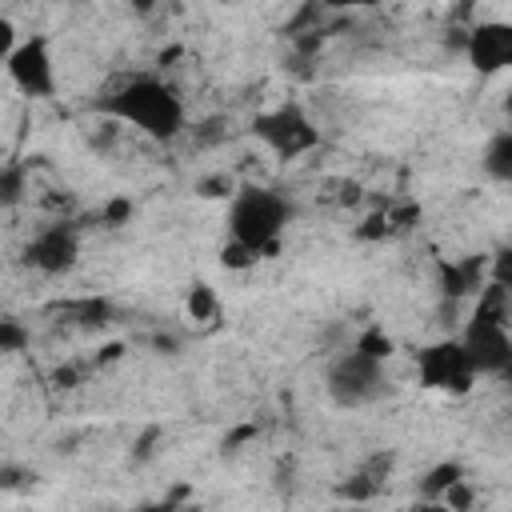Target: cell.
<instances>
[{
  "label": "cell",
  "mask_w": 512,
  "mask_h": 512,
  "mask_svg": "<svg viewBox=\"0 0 512 512\" xmlns=\"http://www.w3.org/2000/svg\"><path fill=\"white\" fill-rule=\"evenodd\" d=\"M100 112H108L116 124H132L136 132L168 144L184 132V100L176 96L172 84L156 76H132L116 92L100 100Z\"/></svg>",
  "instance_id": "6da1fadb"
},
{
  "label": "cell",
  "mask_w": 512,
  "mask_h": 512,
  "mask_svg": "<svg viewBox=\"0 0 512 512\" xmlns=\"http://www.w3.org/2000/svg\"><path fill=\"white\" fill-rule=\"evenodd\" d=\"M460 348L468 356V364L476 368V376H504L512 364V336H508V288L496 280L488 284V292L480 296Z\"/></svg>",
  "instance_id": "7a4b0ae2"
},
{
  "label": "cell",
  "mask_w": 512,
  "mask_h": 512,
  "mask_svg": "<svg viewBox=\"0 0 512 512\" xmlns=\"http://www.w3.org/2000/svg\"><path fill=\"white\" fill-rule=\"evenodd\" d=\"M292 220V204L276 188H236L228 196V240L252 248L256 256L276 252L284 224Z\"/></svg>",
  "instance_id": "3957f363"
},
{
  "label": "cell",
  "mask_w": 512,
  "mask_h": 512,
  "mask_svg": "<svg viewBox=\"0 0 512 512\" xmlns=\"http://www.w3.org/2000/svg\"><path fill=\"white\" fill-rule=\"evenodd\" d=\"M324 388H328V396H332L336 408H368V404H376L380 396H388L384 360H380V356H368V352H360V348H348V352H340V356L328 364Z\"/></svg>",
  "instance_id": "277c9868"
},
{
  "label": "cell",
  "mask_w": 512,
  "mask_h": 512,
  "mask_svg": "<svg viewBox=\"0 0 512 512\" xmlns=\"http://www.w3.org/2000/svg\"><path fill=\"white\" fill-rule=\"evenodd\" d=\"M416 376L424 388L432 392H448V396H468L472 384L480 380L476 368L468 364L460 340H436L428 348L416 352Z\"/></svg>",
  "instance_id": "5b68a950"
},
{
  "label": "cell",
  "mask_w": 512,
  "mask_h": 512,
  "mask_svg": "<svg viewBox=\"0 0 512 512\" xmlns=\"http://www.w3.org/2000/svg\"><path fill=\"white\" fill-rule=\"evenodd\" d=\"M252 132H256V140H264L284 160H292V156H300V152H308V148L320 144V128L296 104H280V108L260 112L252 120Z\"/></svg>",
  "instance_id": "8992f818"
},
{
  "label": "cell",
  "mask_w": 512,
  "mask_h": 512,
  "mask_svg": "<svg viewBox=\"0 0 512 512\" xmlns=\"http://www.w3.org/2000/svg\"><path fill=\"white\" fill-rule=\"evenodd\" d=\"M12 84L32 96V100H48L56 96V64H52V48L44 36H32V40H20L12 48V56L4 60Z\"/></svg>",
  "instance_id": "52a82bcc"
},
{
  "label": "cell",
  "mask_w": 512,
  "mask_h": 512,
  "mask_svg": "<svg viewBox=\"0 0 512 512\" xmlns=\"http://www.w3.org/2000/svg\"><path fill=\"white\" fill-rule=\"evenodd\" d=\"M76 256H80V236H76V228L64 224V220L40 228V232L24 244V264L36 268V272H44V276L68 272V268L76 264Z\"/></svg>",
  "instance_id": "ba28073f"
},
{
  "label": "cell",
  "mask_w": 512,
  "mask_h": 512,
  "mask_svg": "<svg viewBox=\"0 0 512 512\" xmlns=\"http://www.w3.org/2000/svg\"><path fill=\"white\" fill-rule=\"evenodd\" d=\"M464 56L480 76H496L512 64V24L504 20H480L468 40H464Z\"/></svg>",
  "instance_id": "9c48e42d"
},
{
  "label": "cell",
  "mask_w": 512,
  "mask_h": 512,
  "mask_svg": "<svg viewBox=\"0 0 512 512\" xmlns=\"http://www.w3.org/2000/svg\"><path fill=\"white\" fill-rule=\"evenodd\" d=\"M480 168H484V176L496 180V184H508V180H512V132H508V128H500V132L488 140Z\"/></svg>",
  "instance_id": "30bf717a"
},
{
  "label": "cell",
  "mask_w": 512,
  "mask_h": 512,
  "mask_svg": "<svg viewBox=\"0 0 512 512\" xmlns=\"http://www.w3.org/2000/svg\"><path fill=\"white\" fill-rule=\"evenodd\" d=\"M484 260H464V264H440V280H444V292L448 296H464L476 288V276H480Z\"/></svg>",
  "instance_id": "8fae6325"
},
{
  "label": "cell",
  "mask_w": 512,
  "mask_h": 512,
  "mask_svg": "<svg viewBox=\"0 0 512 512\" xmlns=\"http://www.w3.org/2000/svg\"><path fill=\"white\" fill-rule=\"evenodd\" d=\"M464 476V468L456 464V460H444V464H436L428 476H424V484H420V496L424 500H440V492L448 488V484H456Z\"/></svg>",
  "instance_id": "7c38bea8"
},
{
  "label": "cell",
  "mask_w": 512,
  "mask_h": 512,
  "mask_svg": "<svg viewBox=\"0 0 512 512\" xmlns=\"http://www.w3.org/2000/svg\"><path fill=\"white\" fill-rule=\"evenodd\" d=\"M236 192V180L228 172H212V176H200L196 180V196L200 200H228Z\"/></svg>",
  "instance_id": "4fadbf2b"
},
{
  "label": "cell",
  "mask_w": 512,
  "mask_h": 512,
  "mask_svg": "<svg viewBox=\"0 0 512 512\" xmlns=\"http://www.w3.org/2000/svg\"><path fill=\"white\" fill-rule=\"evenodd\" d=\"M188 316L192 320H212L216 316V292L208 284H192L188 288Z\"/></svg>",
  "instance_id": "5bb4252c"
},
{
  "label": "cell",
  "mask_w": 512,
  "mask_h": 512,
  "mask_svg": "<svg viewBox=\"0 0 512 512\" xmlns=\"http://www.w3.org/2000/svg\"><path fill=\"white\" fill-rule=\"evenodd\" d=\"M28 348V328L20 320H0V352H24Z\"/></svg>",
  "instance_id": "9a60e30c"
},
{
  "label": "cell",
  "mask_w": 512,
  "mask_h": 512,
  "mask_svg": "<svg viewBox=\"0 0 512 512\" xmlns=\"http://www.w3.org/2000/svg\"><path fill=\"white\" fill-rule=\"evenodd\" d=\"M352 348H360V352H368V356H380V360H388V356H392V340H388L380 328H368V332H360Z\"/></svg>",
  "instance_id": "2e32d148"
},
{
  "label": "cell",
  "mask_w": 512,
  "mask_h": 512,
  "mask_svg": "<svg viewBox=\"0 0 512 512\" xmlns=\"http://www.w3.org/2000/svg\"><path fill=\"white\" fill-rule=\"evenodd\" d=\"M24 200V168H4L0 172V204H20Z\"/></svg>",
  "instance_id": "e0dca14e"
},
{
  "label": "cell",
  "mask_w": 512,
  "mask_h": 512,
  "mask_svg": "<svg viewBox=\"0 0 512 512\" xmlns=\"http://www.w3.org/2000/svg\"><path fill=\"white\" fill-rule=\"evenodd\" d=\"M220 256H224V268H252V264L260 260L252 248H244V244H236V240H228Z\"/></svg>",
  "instance_id": "ac0fdd59"
},
{
  "label": "cell",
  "mask_w": 512,
  "mask_h": 512,
  "mask_svg": "<svg viewBox=\"0 0 512 512\" xmlns=\"http://www.w3.org/2000/svg\"><path fill=\"white\" fill-rule=\"evenodd\" d=\"M76 312H80V324H88V328L96 324L100 328V324H108V312L112 308H108V300H84Z\"/></svg>",
  "instance_id": "d6986e66"
},
{
  "label": "cell",
  "mask_w": 512,
  "mask_h": 512,
  "mask_svg": "<svg viewBox=\"0 0 512 512\" xmlns=\"http://www.w3.org/2000/svg\"><path fill=\"white\" fill-rule=\"evenodd\" d=\"M128 216H132V200H128V196H116V200L104 208V224H108V228L128 224Z\"/></svg>",
  "instance_id": "ffe728a7"
},
{
  "label": "cell",
  "mask_w": 512,
  "mask_h": 512,
  "mask_svg": "<svg viewBox=\"0 0 512 512\" xmlns=\"http://www.w3.org/2000/svg\"><path fill=\"white\" fill-rule=\"evenodd\" d=\"M16 44H20V36H16V24H12L8 16H0V60H8Z\"/></svg>",
  "instance_id": "44dd1931"
},
{
  "label": "cell",
  "mask_w": 512,
  "mask_h": 512,
  "mask_svg": "<svg viewBox=\"0 0 512 512\" xmlns=\"http://www.w3.org/2000/svg\"><path fill=\"white\" fill-rule=\"evenodd\" d=\"M28 480H36V476H28L24 468H0V488H20Z\"/></svg>",
  "instance_id": "7402d4cb"
},
{
  "label": "cell",
  "mask_w": 512,
  "mask_h": 512,
  "mask_svg": "<svg viewBox=\"0 0 512 512\" xmlns=\"http://www.w3.org/2000/svg\"><path fill=\"white\" fill-rule=\"evenodd\" d=\"M328 8H376L380 0H324Z\"/></svg>",
  "instance_id": "603a6c76"
}]
</instances>
